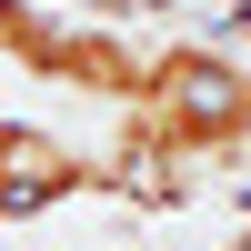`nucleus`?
<instances>
[{
	"label": "nucleus",
	"instance_id": "423d86ee",
	"mask_svg": "<svg viewBox=\"0 0 251 251\" xmlns=\"http://www.w3.org/2000/svg\"><path fill=\"white\" fill-rule=\"evenodd\" d=\"M0 121H10V111H0Z\"/></svg>",
	"mask_w": 251,
	"mask_h": 251
},
{
	"label": "nucleus",
	"instance_id": "20e7f679",
	"mask_svg": "<svg viewBox=\"0 0 251 251\" xmlns=\"http://www.w3.org/2000/svg\"><path fill=\"white\" fill-rule=\"evenodd\" d=\"M201 161L191 151H171V141L151 131V121H111V151H100V191L121 201V211H141V221H171V211H191L201 201Z\"/></svg>",
	"mask_w": 251,
	"mask_h": 251
},
{
	"label": "nucleus",
	"instance_id": "f03ea898",
	"mask_svg": "<svg viewBox=\"0 0 251 251\" xmlns=\"http://www.w3.org/2000/svg\"><path fill=\"white\" fill-rule=\"evenodd\" d=\"M91 191H100V151H80L50 121H0V231L50 221V211H71Z\"/></svg>",
	"mask_w": 251,
	"mask_h": 251
},
{
	"label": "nucleus",
	"instance_id": "f257e3e1",
	"mask_svg": "<svg viewBox=\"0 0 251 251\" xmlns=\"http://www.w3.org/2000/svg\"><path fill=\"white\" fill-rule=\"evenodd\" d=\"M121 121H151L171 151H191L211 181L251 171V50L211 30H171L151 40V91H141V111Z\"/></svg>",
	"mask_w": 251,
	"mask_h": 251
},
{
	"label": "nucleus",
	"instance_id": "7ed1b4c3",
	"mask_svg": "<svg viewBox=\"0 0 251 251\" xmlns=\"http://www.w3.org/2000/svg\"><path fill=\"white\" fill-rule=\"evenodd\" d=\"M50 91L91 100V111H141V91H151V40L121 30V20H71L60 30V60H50Z\"/></svg>",
	"mask_w": 251,
	"mask_h": 251
},
{
	"label": "nucleus",
	"instance_id": "39448f33",
	"mask_svg": "<svg viewBox=\"0 0 251 251\" xmlns=\"http://www.w3.org/2000/svg\"><path fill=\"white\" fill-rule=\"evenodd\" d=\"M221 251H251V221H241V231H231V241H221Z\"/></svg>",
	"mask_w": 251,
	"mask_h": 251
}]
</instances>
